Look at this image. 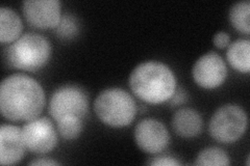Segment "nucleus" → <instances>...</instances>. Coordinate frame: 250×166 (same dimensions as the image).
Masks as SVG:
<instances>
[{
  "label": "nucleus",
  "mask_w": 250,
  "mask_h": 166,
  "mask_svg": "<svg viewBox=\"0 0 250 166\" xmlns=\"http://www.w3.org/2000/svg\"><path fill=\"white\" fill-rule=\"evenodd\" d=\"M46 96L42 85L25 74L4 78L0 85V111L6 120L28 122L43 111Z\"/></svg>",
  "instance_id": "obj_1"
},
{
  "label": "nucleus",
  "mask_w": 250,
  "mask_h": 166,
  "mask_svg": "<svg viewBox=\"0 0 250 166\" xmlns=\"http://www.w3.org/2000/svg\"><path fill=\"white\" fill-rule=\"evenodd\" d=\"M171 126L178 136L192 138L201 133L202 116L192 108H181L172 116Z\"/></svg>",
  "instance_id": "obj_12"
},
{
  "label": "nucleus",
  "mask_w": 250,
  "mask_h": 166,
  "mask_svg": "<svg viewBox=\"0 0 250 166\" xmlns=\"http://www.w3.org/2000/svg\"><path fill=\"white\" fill-rule=\"evenodd\" d=\"M23 23L20 16L11 7H0V43L9 45L21 37Z\"/></svg>",
  "instance_id": "obj_13"
},
{
  "label": "nucleus",
  "mask_w": 250,
  "mask_h": 166,
  "mask_svg": "<svg viewBox=\"0 0 250 166\" xmlns=\"http://www.w3.org/2000/svg\"><path fill=\"white\" fill-rule=\"evenodd\" d=\"M128 83L137 98L153 105L169 101L177 89L173 71L156 60L138 65L130 73Z\"/></svg>",
  "instance_id": "obj_2"
},
{
  "label": "nucleus",
  "mask_w": 250,
  "mask_h": 166,
  "mask_svg": "<svg viewBox=\"0 0 250 166\" xmlns=\"http://www.w3.org/2000/svg\"><path fill=\"white\" fill-rule=\"evenodd\" d=\"M83 118L77 116H68L57 122V129L60 135L66 140L76 139L83 131Z\"/></svg>",
  "instance_id": "obj_17"
},
{
  "label": "nucleus",
  "mask_w": 250,
  "mask_h": 166,
  "mask_svg": "<svg viewBox=\"0 0 250 166\" xmlns=\"http://www.w3.org/2000/svg\"><path fill=\"white\" fill-rule=\"evenodd\" d=\"M195 165H219L228 166L230 164L229 157L221 148L208 147L200 151L194 162Z\"/></svg>",
  "instance_id": "obj_16"
},
{
  "label": "nucleus",
  "mask_w": 250,
  "mask_h": 166,
  "mask_svg": "<svg viewBox=\"0 0 250 166\" xmlns=\"http://www.w3.org/2000/svg\"><path fill=\"white\" fill-rule=\"evenodd\" d=\"M22 129V137L27 151L47 154L58 144V133L48 117H37L28 121Z\"/></svg>",
  "instance_id": "obj_7"
},
{
  "label": "nucleus",
  "mask_w": 250,
  "mask_h": 166,
  "mask_svg": "<svg viewBox=\"0 0 250 166\" xmlns=\"http://www.w3.org/2000/svg\"><path fill=\"white\" fill-rule=\"evenodd\" d=\"M59 161L49 159V158H38L36 160L30 161L28 165H60Z\"/></svg>",
  "instance_id": "obj_22"
},
{
  "label": "nucleus",
  "mask_w": 250,
  "mask_h": 166,
  "mask_svg": "<svg viewBox=\"0 0 250 166\" xmlns=\"http://www.w3.org/2000/svg\"><path fill=\"white\" fill-rule=\"evenodd\" d=\"M88 110V93L74 84L62 85L54 91L49 102V113L57 122L68 116L83 118Z\"/></svg>",
  "instance_id": "obj_6"
},
{
  "label": "nucleus",
  "mask_w": 250,
  "mask_h": 166,
  "mask_svg": "<svg viewBox=\"0 0 250 166\" xmlns=\"http://www.w3.org/2000/svg\"><path fill=\"white\" fill-rule=\"evenodd\" d=\"M187 101H188V92L184 89L178 88L175 90L173 96H172L171 99L169 100V105L174 107V106L184 104V103H186Z\"/></svg>",
  "instance_id": "obj_21"
},
{
  "label": "nucleus",
  "mask_w": 250,
  "mask_h": 166,
  "mask_svg": "<svg viewBox=\"0 0 250 166\" xmlns=\"http://www.w3.org/2000/svg\"><path fill=\"white\" fill-rule=\"evenodd\" d=\"M229 65L241 73L248 74L250 71V41L248 38H238L230 43L226 52Z\"/></svg>",
  "instance_id": "obj_14"
},
{
  "label": "nucleus",
  "mask_w": 250,
  "mask_h": 166,
  "mask_svg": "<svg viewBox=\"0 0 250 166\" xmlns=\"http://www.w3.org/2000/svg\"><path fill=\"white\" fill-rule=\"evenodd\" d=\"M94 111L99 120L112 128L127 127L135 120L138 107L131 94L120 88L101 92L94 101Z\"/></svg>",
  "instance_id": "obj_4"
},
{
  "label": "nucleus",
  "mask_w": 250,
  "mask_h": 166,
  "mask_svg": "<svg viewBox=\"0 0 250 166\" xmlns=\"http://www.w3.org/2000/svg\"><path fill=\"white\" fill-rule=\"evenodd\" d=\"M213 43L217 48L224 49L230 44V37L228 33H225V31H218L214 36Z\"/></svg>",
  "instance_id": "obj_20"
},
{
  "label": "nucleus",
  "mask_w": 250,
  "mask_h": 166,
  "mask_svg": "<svg viewBox=\"0 0 250 166\" xmlns=\"http://www.w3.org/2000/svg\"><path fill=\"white\" fill-rule=\"evenodd\" d=\"M51 56V45L44 36L36 33L22 35L2 51L3 61L12 69L27 72L44 68Z\"/></svg>",
  "instance_id": "obj_3"
},
{
  "label": "nucleus",
  "mask_w": 250,
  "mask_h": 166,
  "mask_svg": "<svg viewBox=\"0 0 250 166\" xmlns=\"http://www.w3.org/2000/svg\"><path fill=\"white\" fill-rule=\"evenodd\" d=\"M194 81L200 88L212 90L220 86L228 77V67L224 59L215 51L200 56L192 70Z\"/></svg>",
  "instance_id": "obj_8"
},
{
  "label": "nucleus",
  "mask_w": 250,
  "mask_h": 166,
  "mask_svg": "<svg viewBox=\"0 0 250 166\" xmlns=\"http://www.w3.org/2000/svg\"><path fill=\"white\" fill-rule=\"evenodd\" d=\"M250 2L249 0L238 1L231 5L229 10V21L231 25L242 34H250Z\"/></svg>",
  "instance_id": "obj_15"
},
{
  "label": "nucleus",
  "mask_w": 250,
  "mask_h": 166,
  "mask_svg": "<svg viewBox=\"0 0 250 166\" xmlns=\"http://www.w3.org/2000/svg\"><path fill=\"white\" fill-rule=\"evenodd\" d=\"M54 29H56L58 37L69 41L74 38L80 33V23L73 14L65 13L62 15L61 21Z\"/></svg>",
  "instance_id": "obj_18"
},
{
  "label": "nucleus",
  "mask_w": 250,
  "mask_h": 166,
  "mask_svg": "<svg viewBox=\"0 0 250 166\" xmlns=\"http://www.w3.org/2000/svg\"><path fill=\"white\" fill-rule=\"evenodd\" d=\"M247 113L243 107L226 104L219 107L210 117L208 131L210 136L221 144H233L247 129Z\"/></svg>",
  "instance_id": "obj_5"
},
{
  "label": "nucleus",
  "mask_w": 250,
  "mask_h": 166,
  "mask_svg": "<svg viewBox=\"0 0 250 166\" xmlns=\"http://www.w3.org/2000/svg\"><path fill=\"white\" fill-rule=\"evenodd\" d=\"M153 166H179L182 162L178 161L176 158L169 155H160L154 157L151 161L148 162Z\"/></svg>",
  "instance_id": "obj_19"
},
{
  "label": "nucleus",
  "mask_w": 250,
  "mask_h": 166,
  "mask_svg": "<svg viewBox=\"0 0 250 166\" xmlns=\"http://www.w3.org/2000/svg\"><path fill=\"white\" fill-rule=\"evenodd\" d=\"M136 144L147 154H160L170 142V134L166 126L155 118H144L140 121L134 132Z\"/></svg>",
  "instance_id": "obj_9"
},
{
  "label": "nucleus",
  "mask_w": 250,
  "mask_h": 166,
  "mask_svg": "<svg viewBox=\"0 0 250 166\" xmlns=\"http://www.w3.org/2000/svg\"><path fill=\"white\" fill-rule=\"evenodd\" d=\"M23 15L29 25L40 29L56 28L62 18L60 0H25L22 2Z\"/></svg>",
  "instance_id": "obj_10"
},
{
  "label": "nucleus",
  "mask_w": 250,
  "mask_h": 166,
  "mask_svg": "<svg viewBox=\"0 0 250 166\" xmlns=\"http://www.w3.org/2000/svg\"><path fill=\"white\" fill-rule=\"evenodd\" d=\"M25 149L22 129L14 125L2 124L0 127V163L17 164L22 160Z\"/></svg>",
  "instance_id": "obj_11"
}]
</instances>
